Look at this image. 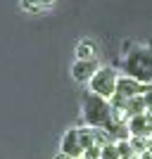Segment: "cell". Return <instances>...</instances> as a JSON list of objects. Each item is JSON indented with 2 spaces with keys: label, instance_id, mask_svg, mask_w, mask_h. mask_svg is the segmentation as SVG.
Segmentation results:
<instances>
[{
  "label": "cell",
  "instance_id": "obj_1",
  "mask_svg": "<svg viewBox=\"0 0 152 159\" xmlns=\"http://www.w3.org/2000/svg\"><path fill=\"white\" fill-rule=\"evenodd\" d=\"M124 76H131L143 86L152 83V48L150 45H136L131 52H126L121 62Z\"/></svg>",
  "mask_w": 152,
  "mask_h": 159
},
{
  "label": "cell",
  "instance_id": "obj_2",
  "mask_svg": "<svg viewBox=\"0 0 152 159\" xmlns=\"http://www.w3.org/2000/svg\"><path fill=\"white\" fill-rule=\"evenodd\" d=\"M83 121H86V126L107 131L114 124L109 100L100 98V95H93V93H86L83 95Z\"/></svg>",
  "mask_w": 152,
  "mask_h": 159
},
{
  "label": "cell",
  "instance_id": "obj_3",
  "mask_svg": "<svg viewBox=\"0 0 152 159\" xmlns=\"http://www.w3.org/2000/svg\"><path fill=\"white\" fill-rule=\"evenodd\" d=\"M117 81H119V74L114 66H100L98 71L93 74V79L88 81V93L100 95L105 100H112L117 93Z\"/></svg>",
  "mask_w": 152,
  "mask_h": 159
},
{
  "label": "cell",
  "instance_id": "obj_4",
  "mask_svg": "<svg viewBox=\"0 0 152 159\" xmlns=\"http://www.w3.org/2000/svg\"><path fill=\"white\" fill-rule=\"evenodd\" d=\"M98 69H100L98 60H76L71 64V79L79 81V83H88Z\"/></svg>",
  "mask_w": 152,
  "mask_h": 159
},
{
  "label": "cell",
  "instance_id": "obj_5",
  "mask_svg": "<svg viewBox=\"0 0 152 159\" xmlns=\"http://www.w3.org/2000/svg\"><path fill=\"white\" fill-rule=\"evenodd\" d=\"M60 152L69 154V157H74V159L83 157V147H81V140H79V128H69V131L62 135Z\"/></svg>",
  "mask_w": 152,
  "mask_h": 159
},
{
  "label": "cell",
  "instance_id": "obj_6",
  "mask_svg": "<svg viewBox=\"0 0 152 159\" xmlns=\"http://www.w3.org/2000/svg\"><path fill=\"white\" fill-rule=\"evenodd\" d=\"M143 93H145V86H143V83H138V81L131 79V76H124V74L119 76V81H117V95L131 100V98L143 95Z\"/></svg>",
  "mask_w": 152,
  "mask_h": 159
},
{
  "label": "cell",
  "instance_id": "obj_7",
  "mask_svg": "<svg viewBox=\"0 0 152 159\" xmlns=\"http://www.w3.org/2000/svg\"><path fill=\"white\" fill-rule=\"evenodd\" d=\"M76 60H98V48L93 40H81L76 45Z\"/></svg>",
  "mask_w": 152,
  "mask_h": 159
},
{
  "label": "cell",
  "instance_id": "obj_8",
  "mask_svg": "<svg viewBox=\"0 0 152 159\" xmlns=\"http://www.w3.org/2000/svg\"><path fill=\"white\" fill-rule=\"evenodd\" d=\"M147 112V102L143 95H136V98L128 100V105H126V114L128 116H138V114H145Z\"/></svg>",
  "mask_w": 152,
  "mask_h": 159
},
{
  "label": "cell",
  "instance_id": "obj_9",
  "mask_svg": "<svg viewBox=\"0 0 152 159\" xmlns=\"http://www.w3.org/2000/svg\"><path fill=\"white\" fill-rule=\"evenodd\" d=\"M107 135H109L114 143H119V140H131L128 124H112V126L107 128Z\"/></svg>",
  "mask_w": 152,
  "mask_h": 159
},
{
  "label": "cell",
  "instance_id": "obj_10",
  "mask_svg": "<svg viewBox=\"0 0 152 159\" xmlns=\"http://www.w3.org/2000/svg\"><path fill=\"white\" fill-rule=\"evenodd\" d=\"M100 159H119V150H117V143H107V145H102V154H100Z\"/></svg>",
  "mask_w": 152,
  "mask_h": 159
},
{
  "label": "cell",
  "instance_id": "obj_11",
  "mask_svg": "<svg viewBox=\"0 0 152 159\" xmlns=\"http://www.w3.org/2000/svg\"><path fill=\"white\" fill-rule=\"evenodd\" d=\"M131 147H133V152H136V157H140L143 152H147V138H136V135H133Z\"/></svg>",
  "mask_w": 152,
  "mask_h": 159
},
{
  "label": "cell",
  "instance_id": "obj_12",
  "mask_svg": "<svg viewBox=\"0 0 152 159\" xmlns=\"http://www.w3.org/2000/svg\"><path fill=\"white\" fill-rule=\"evenodd\" d=\"M117 150H119V157H136V152H133V147H131V140H119Z\"/></svg>",
  "mask_w": 152,
  "mask_h": 159
},
{
  "label": "cell",
  "instance_id": "obj_13",
  "mask_svg": "<svg viewBox=\"0 0 152 159\" xmlns=\"http://www.w3.org/2000/svg\"><path fill=\"white\" fill-rule=\"evenodd\" d=\"M100 154H102V147L93 145V147H88V150H83V157L81 159H100Z\"/></svg>",
  "mask_w": 152,
  "mask_h": 159
},
{
  "label": "cell",
  "instance_id": "obj_14",
  "mask_svg": "<svg viewBox=\"0 0 152 159\" xmlns=\"http://www.w3.org/2000/svg\"><path fill=\"white\" fill-rule=\"evenodd\" d=\"M21 7L29 10V12H38V10H43V7H40V0H21Z\"/></svg>",
  "mask_w": 152,
  "mask_h": 159
},
{
  "label": "cell",
  "instance_id": "obj_15",
  "mask_svg": "<svg viewBox=\"0 0 152 159\" xmlns=\"http://www.w3.org/2000/svg\"><path fill=\"white\" fill-rule=\"evenodd\" d=\"M143 98H145V102H147V109H152V83H150V86H145Z\"/></svg>",
  "mask_w": 152,
  "mask_h": 159
},
{
  "label": "cell",
  "instance_id": "obj_16",
  "mask_svg": "<svg viewBox=\"0 0 152 159\" xmlns=\"http://www.w3.org/2000/svg\"><path fill=\"white\" fill-rule=\"evenodd\" d=\"M55 159H74V157H69V154H64V152H57V154H55Z\"/></svg>",
  "mask_w": 152,
  "mask_h": 159
},
{
  "label": "cell",
  "instance_id": "obj_17",
  "mask_svg": "<svg viewBox=\"0 0 152 159\" xmlns=\"http://www.w3.org/2000/svg\"><path fill=\"white\" fill-rule=\"evenodd\" d=\"M50 5H55V0H40V7H50Z\"/></svg>",
  "mask_w": 152,
  "mask_h": 159
},
{
  "label": "cell",
  "instance_id": "obj_18",
  "mask_svg": "<svg viewBox=\"0 0 152 159\" xmlns=\"http://www.w3.org/2000/svg\"><path fill=\"white\" fill-rule=\"evenodd\" d=\"M138 159H152V152H143V154H140Z\"/></svg>",
  "mask_w": 152,
  "mask_h": 159
},
{
  "label": "cell",
  "instance_id": "obj_19",
  "mask_svg": "<svg viewBox=\"0 0 152 159\" xmlns=\"http://www.w3.org/2000/svg\"><path fill=\"white\" fill-rule=\"evenodd\" d=\"M119 159H138V157H119Z\"/></svg>",
  "mask_w": 152,
  "mask_h": 159
}]
</instances>
